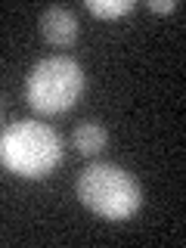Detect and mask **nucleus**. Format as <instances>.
I'll use <instances>...</instances> for the list:
<instances>
[{
	"label": "nucleus",
	"mask_w": 186,
	"mask_h": 248,
	"mask_svg": "<svg viewBox=\"0 0 186 248\" xmlns=\"http://www.w3.org/2000/svg\"><path fill=\"white\" fill-rule=\"evenodd\" d=\"M62 161V137L50 124L25 118L13 121L0 134V165L25 180H44Z\"/></svg>",
	"instance_id": "obj_1"
},
{
	"label": "nucleus",
	"mask_w": 186,
	"mask_h": 248,
	"mask_svg": "<svg viewBox=\"0 0 186 248\" xmlns=\"http://www.w3.org/2000/svg\"><path fill=\"white\" fill-rule=\"evenodd\" d=\"M75 196L87 211L103 220H130L143 205L137 177L112 161H93L84 168L78 174Z\"/></svg>",
	"instance_id": "obj_2"
},
{
	"label": "nucleus",
	"mask_w": 186,
	"mask_h": 248,
	"mask_svg": "<svg viewBox=\"0 0 186 248\" xmlns=\"http://www.w3.org/2000/svg\"><path fill=\"white\" fill-rule=\"evenodd\" d=\"M106 146H108V130L99 121H81L75 127V149L81 155L93 158V155H99Z\"/></svg>",
	"instance_id": "obj_5"
},
{
	"label": "nucleus",
	"mask_w": 186,
	"mask_h": 248,
	"mask_svg": "<svg viewBox=\"0 0 186 248\" xmlns=\"http://www.w3.org/2000/svg\"><path fill=\"white\" fill-rule=\"evenodd\" d=\"M87 78L72 56H44L25 78V103L37 115H62L84 96Z\"/></svg>",
	"instance_id": "obj_3"
},
{
	"label": "nucleus",
	"mask_w": 186,
	"mask_h": 248,
	"mask_svg": "<svg viewBox=\"0 0 186 248\" xmlns=\"http://www.w3.org/2000/svg\"><path fill=\"white\" fill-rule=\"evenodd\" d=\"M177 0H149V10H155V13H174L177 10Z\"/></svg>",
	"instance_id": "obj_7"
},
{
	"label": "nucleus",
	"mask_w": 186,
	"mask_h": 248,
	"mask_svg": "<svg viewBox=\"0 0 186 248\" xmlns=\"http://www.w3.org/2000/svg\"><path fill=\"white\" fill-rule=\"evenodd\" d=\"M78 16L72 10H65V6H50V10L41 13V34L46 44L59 46V50H65V46H72L78 41Z\"/></svg>",
	"instance_id": "obj_4"
},
{
	"label": "nucleus",
	"mask_w": 186,
	"mask_h": 248,
	"mask_svg": "<svg viewBox=\"0 0 186 248\" xmlns=\"http://www.w3.org/2000/svg\"><path fill=\"white\" fill-rule=\"evenodd\" d=\"M87 13L96 19H121L134 10V0H87Z\"/></svg>",
	"instance_id": "obj_6"
}]
</instances>
